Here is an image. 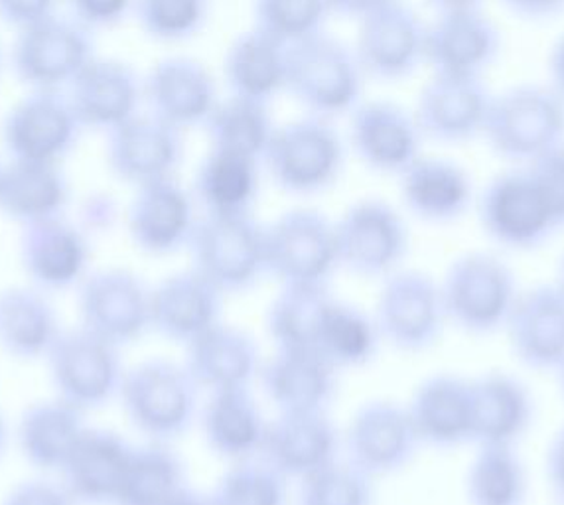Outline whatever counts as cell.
Instances as JSON below:
<instances>
[{"mask_svg": "<svg viewBox=\"0 0 564 505\" xmlns=\"http://www.w3.org/2000/svg\"><path fill=\"white\" fill-rule=\"evenodd\" d=\"M364 77L356 52L324 32L286 52L284 89L318 119L354 111L361 104Z\"/></svg>", "mask_w": 564, "mask_h": 505, "instance_id": "cell-3", "label": "cell"}, {"mask_svg": "<svg viewBox=\"0 0 564 505\" xmlns=\"http://www.w3.org/2000/svg\"><path fill=\"white\" fill-rule=\"evenodd\" d=\"M259 379L279 412H328L336 395V367L316 350H276Z\"/></svg>", "mask_w": 564, "mask_h": 505, "instance_id": "cell-28", "label": "cell"}, {"mask_svg": "<svg viewBox=\"0 0 564 505\" xmlns=\"http://www.w3.org/2000/svg\"><path fill=\"white\" fill-rule=\"evenodd\" d=\"M56 399L87 412L119 397L122 377L117 347L76 327L59 332L46 354Z\"/></svg>", "mask_w": 564, "mask_h": 505, "instance_id": "cell-11", "label": "cell"}, {"mask_svg": "<svg viewBox=\"0 0 564 505\" xmlns=\"http://www.w3.org/2000/svg\"><path fill=\"white\" fill-rule=\"evenodd\" d=\"M527 169L533 172L539 186L545 194L556 225H564V147L551 150L545 157L531 162Z\"/></svg>", "mask_w": 564, "mask_h": 505, "instance_id": "cell-49", "label": "cell"}, {"mask_svg": "<svg viewBox=\"0 0 564 505\" xmlns=\"http://www.w3.org/2000/svg\"><path fill=\"white\" fill-rule=\"evenodd\" d=\"M151 292L127 269H101L79 287L82 327L119 347L151 327Z\"/></svg>", "mask_w": 564, "mask_h": 505, "instance_id": "cell-16", "label": "cell"}, {"mask_svg": "<svg viewBox=\"0 0 564 505\" xmlns=\"http://www.w3.org/2000/svg\"><path fill=\"white\" fill-rule=\"evenodd\" d=\"M267 425L263 411L249 389L209 394L202 411V432L207 449L229 466L261 456Z\"/></svg>", "mask_w": 564, "mask_h": 505, "instance_id": "cell-33", "label": "cell"}, {"mask_svg": "<svg viewBox=\"0 0 564 505\" xmlns=\"http://www.w3.org/2000/svg\"><path fill=\"white\" fill-rule=\"evenodd\" d=\"M546 74H549V85L563 97L564 101V32L551 46L546 57Z\"/></svg>", "mask_w": 564, "mask_h": 505, "instance_id": "cell-55", "label": "cell"}, {"mask_svg": "<svg viewBox=\"0 0 564 505\" xmlns=\"http://www.w3.org/2000/svg\"><path fill=\"white\" fill-rule=\"evenodd\" d=\"M188 484L186 464L170 444L144 442L131 462L115 505H166Z\"/></svg>", "mask_w": 564, "mask_h": 505, "instance_id": "cell-40", "label": "cell"}, {"mask_svg": "<svg viewBox=\"0 0 564 505\" xmlns=\"http://www.w3.org/2000/svg\"><path fill=\"white\" fill-rule=\"evenodd\" d=\"M501 52L496 20L476 2H441L426 22L424 62L434 74L481 77Z\"/></svg>", "mask_w": 564, "mask_h": 505, "instance_id": "cell-12", "label": "cell"}, {"mask_svg": "<svg viewBox=\"0 0 564 505\" xmlns=\"http://www.w3.org/2000/svg\"><path fill=\"white\" fill-rule=\"evenodd\" d=\"M85 431L84 412L76 407L56 397L36 402L20 417V454L42 476L57 477Z\"/></svg>", "mask_w": 564, "mask_h": 505, "instance_id": "cell-34", "label": "cell"}, {"mask_svg": "<svg viewBox=\"0 0 564 505\" xmlns=\"http://www.w3.org/2000/svg\"><path fill=\"white\" fill-rule=\"evenodd\" d=\"M7 444H9V427H7L4 417L0 415V459H2L4 450H7Z\"/></svg>", "mask_w": 564, "mask_h": 505, "instance_id": "cell-57", "label": "cell"}, {"mask_svg": "<svg viewBox=\"0 0 564 505\" xmlns=\"http://www.w3.org/2000/svg\"><path fill=\"white\" fill-rule=\"evenodd\" d=\"M446 319L470 334L506 326L518 299L516 272L496 253L466 251L448 265L441 281Z\"/></svg>", "mask_w": 564, "mask_h": 505, "instance_id": "cell-4", "label": "cell"}, {"mask_svg": "<svg viewBox=\"0 0 564 505\" xmlns=\"http://www.w3.org/2000/svg\"><path fill=\"white\" fill-rule=\"evenodd\" d=\"M132 12L149 36L164 42L186 40L206 24L207 4L199 0H142Z\"/></svg>", "mask_w": 564, "mask_h": 505, "instance_id": "cell-48", "label": "cell"}, {"mask_svg": "<svg viewBox=\"0 0 564 505\" xmlns=\"http://www.w3.org/2000/svg\"><path fill=\"white\" fill-rule=\"evenodd\" d=\"M0 505H76L59 480L50 476L24 480L9 490Z\"/></svg>", "mask_w": 564, "mask_h": 505, "instance_id": "cell-50", "label": "cell"}, {"mask_svg": "<svg viewBox=\"0 0 564 505\" xmlns=\"http://www.w3.org/2000/svg\"><path fill=\"white\" fill-rule=\"evenodd\" d=\"M509 350L529 369L553 372L564 357V294L555 282L519 290L506 322Z\"/></svg>", "mask_w": 564, "mask_h": 505, "instance_id": "cell-22", "label": "cell"}, {"mask_svg": "<svg viewBox=\"0 0 564 505\" xmlns=\"http://www.w3.org/2000/svg\"><path fill=\"white\" fill-rule=\"evenodd\" d=\"M471 385V442L516 449L535 417L533 395L519 377L489 372Z\"/></svg>", "mask_w": 564, "mask_h": 505, "instance_id": "cell-24", "label": "cell"}, {"mask_svg": "<svg viewBox=\"0 0 564 505\" xmlns=\"http://www.w3.org/2000/svg\"><path fill=\"white\" fill-rule=\"evenodd\" d=\"M119 399L147 442L170 444L196 421L199 387L184 365L149 359L124 372Z\"/></svg>", "mask_w": 564, "mask_h": 505, "instance_id": "cell-2", "label": "cell"}, {"mask_svg": "<svg viewBox=\"0 0 564 505\" xmlns=\"http://www.w3.org/2000/svg\"><path fill=\"white\" fill-rule=\"evenodd\" d=\"M257 190V160L212 150L199 164L196 194L212 216L251 214Z\"/></svg>", "mask_w": 564, "mask_h": 505, "instance_id": "cell-41", "label": "cell"}, {"mask_svg": "<svg viewBox=\"0 0 564 505\" xmlns=\"http://www.w3.org/2000/svg\"><path fill=\"white\" fill-rule=\"evenodd\" d=\"M545 474L551 496L556 504L564 505V425L546 449Z\"/></svg>", "mask_w": 564, "mask_h": 505, "instance_id": "cell-53", "label": "cell"}, {"mask_svg": "<svg viewBox=\"0 0 564 505\" xmlns=\"http://www.w3.org/2000/svg\"><path fill=\"white\" fill-rule=\"evenodd\" d=\"M373 480L339 459L299 484L296 505H373Z\"/></svg>", "mask_w": 564, "mask_h": 505, "instance_id": "cell-47", "label": "cell"}, {"mask_svg": "<svg viewBox=\"0 0 564 505\" xmlns=\"http://www.w3.org/2000/svg\"><path fill=\"white\" fill-rule=\"evenodd\" d=\"M341 442L349 464L371 480L406 469L421 449L406 405L391 399L364 402L341 434Z\"/></svg>", "mask_w": 564, "mask_h": 505, "instance_id": "cell-14", "label": "cell"}, {"mask_svg": "<svg viewBox=\"0 0 564 505\" xmlns=\"http://www.w3.org/2000/svg\"><path fill=\"white\" fill-rule=\"evenodd\" d=\"M0 14L22 32L54 17V7L46 2H0Z\"/></svg>", "mask_w": 564, "mask_h": 505, "instance_id": "cell-52", "label": "cell"}, {"mask_svg": "<svg viewBox=\"0 0 564 505\" xmlns=\"http://www.w3.org/2000/svg\"><path fill=\"white\" fill-rule=\"evenodd\" d=\"M142 82L129 64L94 57L67 87V99L84 127L113 131L137 115Z\"/></svg>", "mask_w": 564, "mask_h": 505, "instance_id": "cell-27", "label": "cell"}, {"mask_svg": "<svg viewBox=\"0 0 564 505\" xmlns=\"http://www.w3.org/2000/svg\"><path fill=\"white\" fill-rule=\"evenodd\" d=\"M66 200L67 182L57 164L12 160L0 170V207L24 225L59 217Z\"/></svg>", "mask_w": 564, "mask_h": 505, "instance_id": "cell-37", "label": "cell"}, {"mask_svg": "<svg viewBox=\"0 0 564 505\" xmlns=\"http://www.w3.org/2000/svg\"><path fill=\"white\" fill-rule=\"evenodd\" d=\"M491 150L529 166L564 147V101L549 84H519L491 97L484 131Z\"/></svg>", "mask_w": 564, "mask_h": 505, "instance_id": "cell-1", "label": "cell"}, {"mask_svg": "<svg viewBox=\"0 0 564 505\" xmlns=\"http://www.w3.org/2000/svg\"><path fill=\"white\" fill-rule=\"evenodd\" d=\"M349 141L369 169L401 176L421 157L423 132L403 105L371 99L351 111Z\"/></svg>", "mask_w": 564, "mask_h": 505, "instance_id": "cell-21", "label": "cell"}, {"mask_svg": "<svg viewBox=\"0 0 564 505\" xmlns=\"http://www.w3.org/2000/svg\"><path fill=\"white\" fill-rule=\"evenodd\" d=\"M82 122L62 92H34L4 121V142L12 160L57 164L74 149Z\"/></svg>", "mask_w": 564, "mask_h": 505, "instance_id": "cell-19", "label": "cell"}, {"mask_svg": "<svg viewBox=\"0 0 564 505\" xmlns=\"http://www.w3.org/2000/svg\"><path fill=\"white\" fill-rule=\"evenodd\" d=\"M194 271L221 292L253 287L267 271L264 227L251 214L198 219L189 237Z\"/></svg>", "mask_w": 564, "mask_h": 505, "instance_id": "cell-6", "label": "cell"}, {"mask_svg": "<svg viewBox=\"0 0 564 505\" xmlns=\"http://www.w3.org/2000/svg\"><path fill=\"white\" fill-rule=\"evenodd\" d=\"M341 432L328 412H279L267 425L261 456L286 482L306 477L338 462Z\"/></svg>", "mask_w": 564, "mask_h": 505, "instance_id": "cell-17", "label": "cell"}, {"mask_svg": "<svg viewBox=\"0 0 564 505\" xmlns=\"http://www.w3.org/2000/svg\"><path fill=\"white\" fill-rule=\"evenodd\" d=\"M376 322L348 302L334 299L326 310L316 352L338 367H356L371 362L379 344Z\"/></svg>", "mask_w": 564, "mask_h": 505, "instance_id": "cell-44", "label": "cell"}, {"mask_svg": "<svg viewBox=\"0 0 564 505\" xmlns=\"http://www.w3.org/2000/svg\"><path fill=\"white\" fill-rule=\"evenodd\" d=\"M221 294L194 269L174 272L151 292V327L189 346L219 324Z\"/></svg>", "mask_w": 564, "mask_h": 505, "instance_id": "cell-29", "label": "cell"}, {"mask_svg": "<svg viewBox=\"0 0 564 505\" xmlns=\"http://www.w3.org/2000/svg\"><path fill=\"white\" fill-rule=\"evenodd\" d=\"M478 217L489 239L508 249H536L558 229L545 194L527 166L503 170L478 196Z\"/></svg>", "mask_w": 564, "mask_h": 505, "instance_id": "cell-7", "label": "cell"}, {"mask_svg": "<svg viewBox=\"0 0 564 505\" xmlns=\"http://www.w3.org/2000/svg\"><path fill=\"white\" fill-rule=\"evenodd\" d=\"M263 159L282 190L311 196L338 180L344 142L326 119L306 115L274 129Z\"/></svg>", "mask_w": 564, "mask_h": 505, "instance_id": "cell-8", "label": "cell"}, {"mask_svg": "<svg viewBox=\"0 0 564 505\" xmlns=\"http://www.w3.org/2000/svg\"><path fill=\"white\" fill-rule=\"evenodd\" d=\"M508 9L525 20H551L564 12V0H511Z\"/></svg>", "mask_w": 564, "mask_h": 505, "instance_id": "cell-54", "label": "cell"}, {"mask_svg": "<svg viewBox=\"0 0 564 505\" xmlns=\"http://www.w3.org/2000/svg\"><path fill=\"white\" fill-rule=\"evenodd\" d=\"M20 255L32 281L42 289H66L84 277L87 244L62 217L24 225Z\"/></svg>", "mask_w": 564, "mask_h": 505, "instance_id": "cell-35", "label": "cell"}, {"mask_svg": "<svg viewBox=\"0 0 564 505\" xmlns=\"http://www.w3.org/2000/svg\"><path fill=\"white\" fill-rule=\"evenodd\" d=\"M72 10H74V19L89 30L94 26H107L121 20L129 10H132V4L117 2V0H79L72 4Z\"/></svg>", "mask_w": 564, "mask_h": 505, "instance_id": "cell-51", "label": "cell"}, {"mask_svg": "<svg viewBox=\"0 0 564 505\" xmlns=\"http://www.w3.org/2000/svg\"><path fill=\"white\" fill-rule=\"evenodd\" d=\"M529 477L516 449L478 447L466 474L470 505H525Z\"/></svg>", "mask_w": 564, "mask_h": 505, "instance_id": "cell-43", "label": "cell"}, {"mask_svg": "<svg viewBox=\"0 0 564 505\" xmlns=\"http://www.w3.org/2000/svg\"><path fill=\"white\" fill-rule=\"evenodd\" d=\"M338 262L359 277H383L401 269L409 251L403 216L383 200L367 197L336 222Z\"/></svg>", "mask_w": 564, "mask_h": 505, "instance_id": "cell-13", "label": "cell"}, {"mask_svg": "<svg viewBox=\"0 0 564 505\" xmlns=\"http://www.w3.org/2000/svg\"><path fill=\"white\" fill-rule=\"evenodd\" d=\"M553 374H555L556 387H558V391H561L564 399V357L563 362L556 365L555 369H553Z\"/></svg>", "mask_w": 564, "mask_h": 505, "instance_id": "cell-59", "label": "cell"}, {"mask_svg": "<svg viewBox=\"0 0 564 505\" xmlns=\"http://www.w3.org/2000/svg\"><path fill=\"white\" fill-rule=\"evenodd\" d=\"M406 411L421 447L458 449L471 442V385L460 375L436 374L414 389Z\"/></svg>", "mask_w": 564, "mask_h": 505, "instance_id": "cell-26", "label": "cell"}, {"mask_svg": "<svg viewBox=\"0 0 564 505\" xmlns=\"http://www.w3.org/2000/svg\"><path fill=\"white\" fill-rule=\"evenodd\" d=\"M132 449L117 432L87 427L57 480L76 505H115Z\"/></svg>", "mask_w": 564, "mask_h": 505, "instance_id": "cell-25", "label": "cell"}, {"mask_svg": "<svg viewBox=\"0 0 564 505\" xmlns=\"http://www.w3.org/2000/svg\"><path fill=\"white\" fill-rule=\"evenodd\" d=\"M166 505H214L209 499V494H202L194 487H186L180 496L174 497L170 504Z\"/></svg>", "mask_w": 564, "mask_h": 505, "instance_id": "cell-56", "label": "cell"}, {"mask_svg": "<svg viewBox=\"0 0 564 505\" xmlns=\"http://www.w3.org/2000/svg\"><path fill=\"white\" fill-rule=\"evenodd\" d=\"M196 222L186 190L172 179L137 187L127 216L132 241L151 255L188 247Z\"/></svg>", "mask_w": 564, "mask_h": 505, "instance_id": "cell-31", "label": "cell"}, {"mask_svg": "<svg viewBox=\"0 0 564 505\" xmlns=\"http://www.w3.org/2000/svg\"><path fill=\"white\" fill-rule=\"evenodd\" d=\"M56 310L34 289L0 294V346L19 357L47 354L59 336Z\"/></svg>", "mask_w": 564, "mask_h": 505, "instance_id": "cell-39", "label": "cell"}, {"mask_svg": "<svg viewBox=\"0 0 564 505\" xmlns=\"http://www.w3.org/2000/svg\"><path fill=\"white\" fill-rule=\"evenodd\" d=\"M332 7L321 0H261L253 7L254 29L284 46L322 34Z\"/></svg>", "mask_w": 564, "mask_h": 505, "instance_id": "cell-46", "label": "cell"}, {"mask_svg": "<svg viewBox=\"0 0 564 505\" xmlns=\"http://www.w3.org/2000/svg\"><path fill=\"white\" fill-rule=\"evenodd\" d=\"M214 505H289V482L263 460L231 464L209 494Z\"/></svg>", "mask_w": 564, "mask_h": 505, "instance_id": "cell-45", "label": "cell"}, {"mask_svg": "<svg viewBox=\"0 0 564 505\" xmlns=\"http://www.w3.org/2000/svg\"><path fill=\"white\" fill-rule=\"evenodd\" d=\"M289 46L261 30H245L229 44L224 77L234 97L269 104L286 85Z\"/></svg>", "mask_w": 564, "mask_h": 505, "instance_id": "cell-36", "label": "cell"}, {"mask_svg": "<svg viewBox=\"0 0 564 505\" xmlns=\"http://www.w3.org/2000/svg\"><path fill=\"white\" fill-rule=\"evenodd\" d=\"M267 271L281 284H328L339 267L336 224L321 209L294 207L264 227Z\"/></svg>", "mask_w": 564, "mask_h": 505, "instance_id": "cell-10", "label": "cell"}, {"mask_svg": "<svg viewBox=\"0 0 564 505\" xmlns=\"http://www.w3.org/2000/svg\"><path fill=\"white\" fill-rule=\"evenodd\" d=\"M399 179L404 206L424 222H454L474 202L470 174L451 159L421 154Z\"/></svg>", "mask_w": 564, "mask_h": 505, "instance_id": "cell-32", "label": "cell"}, {"mask_svg": "<svg viewBox=\"0 0 564 505\" xmlns=\"http://www.w3.org/2000/svg\"><path fill=\"white\" fill-rule=\"evenodd\" d=\"M91 60L94 42L89 30L76 19L50 17L22 30L14 46L17 74L34 92H62L74 84Z\"/></svg>", "mask_w": 564, "mask_h": 505, "instance_id": "cell-15", "label": "cell"}, {"mask_svg": "<svg viewBox=\"0 0 564 505\" xmlns=\"http://www.w3.org/2000/svg\"><path fill=\"white\" fill-rule=\"evenodd\" d=\"M441 282L421 269H397L387 275L377 294L376 322L387 344L419 354L443 336L446 322Z\"/></svg>", "mask_w": 564, "mask_h": 505, "instance_id": "cell-9", "label": "cell"}, {"mask_svg": "<svg viewBox=\"0 0 564 505\" xmlns=\"http://www.w3.org/2000/svg\"><path fill=\"white\" fill-rule=\"evenodd\" d=\"M555 284L558 289L563 290L564 294V249L563 253H561V257H558V261H556Z\"/></svg>", "mask_w": 564, "mask_h": 505, "instance_id": "cell-58", "label": "cell"}, {"mask_svg": "<svg viewBox=\"0 0 564 505\" xmlns=\"http://www.w3.org/2000/svg\"><path fill=\"white\" fill-rule=\"evenodd\" d=\"M154 117L176 129L206 125L207 117L216 109V79L199 60L188 56H170L152 67L142 84Z\"/></svg>", "mask_w": 564, "mask_h": 505, "instance_id": "cell-23", "label": "cell"}, {"mask_svg": "<svg viewBox=\"0 0 564 505\" xmlns=\"http://www.w3.org/2000/svg\"><path fill=\"white\" fill-rule=\"evenodd\" d=\"M186 347L184 367L199 389L209 394L249 389L263 365L257 340L243 327L221 322Z\"/></svg>", "mask_w": 564, "mask_h": 505, "instance_id": "cell-30", "label": "cell"}, {"mask_svg": "<svg viewBox=\"0 0 564 505\" xmlns=\"http://www.w3.org/2000/svg\"><path fill=\"white\" fill-rule=\"evenodd\" d=\"M358 17L356 56L364 74L401 82L424 62V22L409 4L395 0L341 4Z\"/></svg>", "mask_w": 564, "mask_h": 505, "instance_id": "cell-5", "label": "cell"}, {"mask_svg": "<svg viewBox=\"0 0 564 505\" xmlns=\"http://www.w3.org/2000/svg\"><path fill=\"white\" fill-rule=\"evenodd\" d=\"M184 154L182 131L152 112L134 115L107 132V162L115 176L137 187L172 179Z\"/></svg>", "mask_w": 564, "mask_h": 505, "instance_id": "cell-20", "label": "cell"}, {"mask_svg": "<svg viewBox=\"0 0 564 505\" xmlns=\"http://www.w3.org/2000/svg\"><path fill=\"white\" fill-rule=\"evenodd\" d=\"M494 94L478 75L433 74L414 105L423 139L456 144L484 131Z\"/></svg>", "mask_w": 564, "mask_h": 505, "instance_id": "cell-18", "label": "cell"}, {"mask_svg": "<svg viewBox=\"0 0 564 505\" xmlns=\"http://www.w3.org/2000/svg\"><path fill=\"white\" fill-rule=\"evenodd\" d=\"M206 129L212 150L259 160L263 159L276 127L267 105L231 95L216 105L207 117Z\"/></svg>", "mask_w": 564, "mask_h": 505, "instance_id": "cell-42", "label": "cell"}, {"mask_svg": "<svg viewBox=\"0 0 564 505\" xmlns=\"http://www.w3.org/2000/svg\"><path fill=\"white\" fill-rule=\"evenodd\" d=\"M332 302L328 284H281L264 319L276 350H316Z\"/></svg>", "mask_w": 564, "mask_h": 505, "instance_id": "cell-38", "label": "cell"}]
</instances>
